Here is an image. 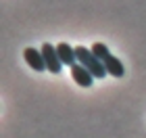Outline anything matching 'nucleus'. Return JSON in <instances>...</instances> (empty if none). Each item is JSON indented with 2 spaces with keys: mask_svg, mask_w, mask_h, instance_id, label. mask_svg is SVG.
<instances>
[{
  "mask_svg": "<svg viewBox=\"0 0 146 138\" xmlns=\"http://www.w3.org/2000/svg\"><path fill=\"white\" fill-rule=\"evenodd\" d=\"M104 67H107V73L109 75H113V77H123L125 75V67H123V63L119 61L117 57H109V59H104Z\"/></svg>",
  "mask_w": 146,
  "mask_h": 138,
  "instance_id": "obj_6",
  "label": "nucleus"
},
{
  "mask_svg": "<svg viewBox=\"0 0 146 138\" xmlns=\"http://www.w3.org/2000/svg\"><path fill=\"white\" fill-rule=\"evenodd\" d=\"M23 57H25V61H27V65L34 71H44L46 69V61H44V55H42V50H36V48H25L23 50Z\"/></svg>",
  "mask_w": 146,
  "mask_h": 138,
  "instance_id": "obj_4",
  "label": "nucleus"
},
{
  "mask_svg": "<svg viewBox=\"0 0 146 138\" xmlns=\"http://www.w3.org/2000/svg\"><path fill=\"white\" fill-rule=\"evenodd\" d=\"M75 55H77V63L84 65V67L96 77V80H100V77L109 75V73H107V67H104V63L94 55V52H92V48H86V46H75Z\"/></svg>",
  "mask_w": 146,
  "mask_h": 138,
  "instance_id": "obj_1",
  "label": "nucleus"
},
{
  "mask_svg": "<svg viewBox=\"0 0 146 138\" xmlns=\"http://www.w3.org/2000/svg\"><path fill=\"white\" fill-rule=\"evenodd\" d=\"M56 52H58V57H61L63 65H67V67H71V65H75V63H77L75 48H73V46H69L67 42H61V44H56Z\"/></svg>",
  "mask_w": 146,
  "mask_h": 138,
  "instance_id": "obj_5",
  "label": "nucleus"
},
{
  "mask_svg": "<svg viewBox=\"0 0 146 138\" xmlns=\"http://www.w3.org/2000/svg\"><path fill=\"white\" fill-rule=\"evenodd\" d=\"M92 52H94L100 61H104V59L111 57V50H109V46L104 42H94V44H92Z\"/></svg>",
  "mask_w": 146,
  "mask_h": 138,
  "instance_id": "obj_7",
  "label": "nucleus"
},
{
  "mask_svg": "<svg viewBox=\"0 0 146 138\" xmlns=\"http://www.w3.org/2000/svg\"><path fill=\"white\" fill-rule=\"evenodd\" d=\"M71 77H73L75 84H79L82 88H90L92 84H94V80H96V77L92 75L90 71L84 67V65H79V63L71 65Z\"/></svg>",
  "mask_w": 146,
  "mask_h": 138,
  "instance_id": "obj_3",
  "label": "nucleus"
},
{
  "mask_svg": "<svg viewBox=\"0 0 146 138\" xmlns=\"http://www.w3.org/2000/svg\"><path fill=\"white\" fill-rule=\"evenodd\" d=\"M40 50H42V55H44L46 69H48L50 73H61V69H63V61H61V57H58V52H56V46H52V44H48V42H44Z\"/></svg>",
  "mask_w": 146,
  "mask_h": 138,
  "instance_id": "obj_2",
  "label": "nucleus"
}]
</instances>
